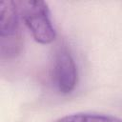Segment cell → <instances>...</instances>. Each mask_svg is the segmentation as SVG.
<instances>
[{"label": "cell", "instance_id": "cell-1", "mask_svg": "<svg viewBox=\"0 0 122 122\" xmlns=\"http://www.w3.org/2000/svg\"><path fill=\"white\" fill-rule=\"evenodd\" d=\"M19 13L34 40L46 45L56 37L55 29L51 21L48 4L40 0H24L16 2Z\"/></svg>", "mask_w": 122, "mask_h": 122}, {"label": "cell", "instance_id": "cell-2", "mask_svg": "<svg viewBox=\"0 0 122 122\" xmlns=\"http://www.w3.org/2000/svg\"><path fill=\"white\" fill-rule=\"evenodd\" d=\"M19 10L14 1L0 4V52L2 59L16 57L23 46L19 25Z\"/></svg>", "mask_w": 122, "mask_h": 122}, {"label": "cell", "instance_id": "cell-3", "mask_svg": "<svg viewBox=\"0 0 122 122\" xmlns=\"http://www.w3.org/2000/svg\"><path fill=\"white\" fill-rule=\"evenodd\" d=\"M53 80L58 91L63 94L71 93L77 85V67L70 51L60 48L54 57Z\"/></svg>", "mask_w": 122, "mask_h": 122}, {"label": "cell", "instance_id": "cell-4", "mask_svg": "<svg viewBox=\"0 0 122 122\" xmlns=\"http://www.w3.org/2000/svg\"><path fill=\"white\" fill-rule=\"evenodd\" d=\"M56 122H122V120L109 114L96 112H77L60 117L56 120Z\"/></svg>", "mask_w": 122, "mask_h": 122}]
</instances>
